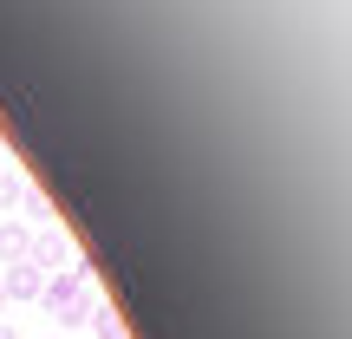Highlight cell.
Listing matches in <instances>:
<instances>
[{
  "instance_id": "1",
  "label": "cell",
  "mask_w": 352,
  "mask_h": 339,
  "mask_svg": "<svg viewBox=\"0 0 352 339\" xmlns=\"http://www.w3.org/2000/svg\"><path fill=\"white\" fill-rule=\"evenodd\" d=\"M39 307H46L52 320H65V327H85L91 320V267L85 261H72L65 274H46V287H39Z\"/></svg>"
},
{
  "instance_id": "2",
  "label": "cell",
  "mask_w": 352,
  "mask_h": 339,
  "mask_svg": "<svg viewBox=\"0 0 352 339\" xmlns=\"http://www.w3.org/2000/svg\"><path fill=\"white\" fill-rule=\"evenodd\" d=\"M26 261H33L39 267V274H65V267H72L78 261V248H72V235H65V228H39V235H33V254H26Z\"/></svg>"
},
{
  "instance_id": "3",
  "label": "cell",
  "mask_w": 352,
  "mask_h": 339,
  "mask_svg": "<svg viewBox=\"0 0 352 339\" xmlns=\"http://www.w3.org/2000/svg\"><path fill=\"white\" fill-rule=\"evenodd\" d=\"M0 287H7V307H20V300H39L46 274H39L33 261H13V267H0Z\"/></svg>"
},
{
  "instance_id": "4",
  "label": "cell",
  "mask_w": 352,
  "mask_h": 339,
  "mask_svg": "<svg viewBox=\"0 0 352 339\" xmlns=\"http://www.w3.org/2000/svg\"><path fill=\"white\" fill-rule=\"evenodd\" d=\"M26 254H33V228H26V222H13V215H0V267L26 261Z\"/></svg>"
},
{
  "instance_id": "5",
  "label": "cell",
  "mask_w": 352,
  "mask_h": 339,
  "mask_svg": "<svg viewBox=\"0 0 352 339\" xmlns=\"http://www.w3.org/2000/svg\"><path fill=\"white\" fill-rule=\"evenodd\" d=\"M26 196H33V183H26V176L7 164V170H0V215H13V209H20Z\"/></svg>"
},
{
  "instance_id": "6",
  "label": "cell",
  "mask_w": 352,
  "mask_h": 339,
  "mask_svg": "<svg viewBox=\"0 0 352 339\" xmlns=\"http://www.w3.org/2000/svg\"><path fill=\"white\" fill-rule=\"evenodd\" d=\"M85 327H91V339H131V327L118 320V307H91Z\"/></svg>"
},
{
  "instance_id": "7",
  "label": "cell",
  "mask_w": 352,
  "mask_h": 339,
  "mask_svg": "<svg viewBox=\"0 0 352 339\" xmlns=\"http://www.w3.org/2000/svg\"><path fill=\"white\" fill-rule=\"evenodd\" d=\"M0 320H7V287H0Z\"/></svg>"
},
{
  "instance_id": "8",
  "label": "cell",
  "mask_w": 352,
  "mask_h": 339,
  "mask_svg": "<svg viewBox=\"0 0 352 339\" xmlns=\"http://www.w3.org/2000/svg\"><path fill=\"white\" fill-rule=\"evenodd\" d=\"M0 339H13V327H7V320H0Z\"/></svg>"
},
{
  "instance_id": "9",
  "label": "cell",
  "mask_w": 352,
  "mask_h": 339,
  "mask_svg": "<svg viewBox=\"0 0 352 339\" xmlns=\"http://www.w3.org/2000/svg\"><path fill=\"white\" fill-rule=\"evenodd\" d=\"M0 157H7V144H0Z\"/></svg>"
},
{
  "instance_id": "10",
  "label": "cell",
  "mask_w": 352,
  "mask_h": 339,
  "mask_svg": "<svg viewBox=\"0 0 352 339\" xmlns=\"http://www.w3.org/2000/svg\"><path fill=\"white\" fill-rule=\"evenodd\" d=\"M52 339H59V333H52Z\"/></svg>"
}]
</instances>
